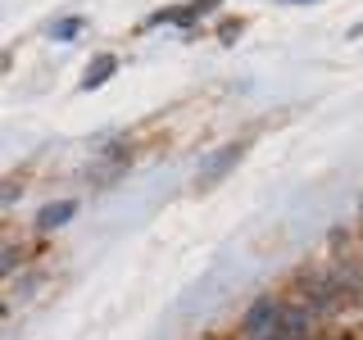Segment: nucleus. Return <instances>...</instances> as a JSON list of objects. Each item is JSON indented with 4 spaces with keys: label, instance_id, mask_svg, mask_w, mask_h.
<instances>
[{
    "label": "nucleus",
    "instance_id": "obj_1",
    "mask_svg": "<svg viewBox=\"0 0 363 340\" xmlns=\"http://www.w3.org/2000/svg\"><path fill=\"white\" fill-rule=\"evenodd\" d=\"M313 327H318V313L309 309V304H304V300H286V304H281V317H277V327H272L268 340H309Z\"/></svg>",
    "mask_w": 363,
    "mask_h": 340
},
{
    "label": "nucleus",
    "instance_id": "obj_2",
    "mask_svg": "<svg viewBox=\"0 0 363 340\" xmlns=\"http://www.w3.org/2000/svg\"><path fill=\"white\" fill-rule=\"evenodd\" d=\"M245 150H250L245 141H227V145H218V150H209V154H204V164H200V173H196V186H200V191H209L213 181H223L236 164H241V154H245Z\"/></svg>",
    "mask_w": 363,
    "mask_h": 340
},
{
    "label": "nucleus",
    "instance_id": "obj_3",
    "mask_svg": "<svg viewBox=\"0 0 363 340\" xmlns=\"http://www.w3.org/2000/svg\"><path fill=\"white\" fill-rule=\"evenodd\" d=\"M281 304L286 300H277V295H259V300L245 309V317H241V332L250 340H268L272 327H277V317H281Z\"/></svg>",
    "mask_w": 363,
    "mask_h": 340
},
{
    "label": "nucleus",
    "instance_id": "obj_4",
    "mask_svg": "<svg viewBox=\"0 0 363 340\" xmlns=\"http://www.w3.org/2000/svg\"><path fill=\"white\" fill-rule=\"evenodd\" d=\"M113 73H118V55H109V50L96 55V60L82 68V77H77V91H100Z\"/></svg>",
    "mask_w": 363,
    "mask_h": 340
},
{
    "label": "nucleus",
    "instance_id": "obj_5",
    "mask_svg": "<svg viewBox=\"0 0 363 340\" xmlns=\"http://www.w3.org/2000/svg\"><path fill=\"white\" fill-rule=\"evenodd\" d=\"M73 218H77V200H55L37 213V232L50 236V232H60V227H68Z\"/></svg>",
    "mask_w": 363,
    "mask_h": 340
},
{
    "label": "nucleus",
    "instance_id": "obj_6",
    "mask_svg": "<svg viewBox=\"0 0 363 340\" xmlns=\"http://www.w3.org/2000/svg\"><path fill=\"white\" fill-rule=\"evenodd\" d=\"M86 32V18L82 14H68V18H55L50 28H45V37L50 41H77Z\"/></svg>",
    "mask_w": 363,
    "mask_h": 340
},
{
    "label": "nucleus",
    "instance_id": "obj_7",
    "mask_svg": "<svg viewBox=\"0 0 363 340\" xmlns=\"http://www.w3.org/2000/svg\"><path fill=\"white\" fill-rule=\"evenodd\" d=\"M18 259H23L18 241H5V245H0V272H5V277H14V272H18Z\"/></svg>",
    "mask_w": 363,
    "mask_h": 340
},
{
    "label": "nucleus",
    "instance_id": "obj_8",
    "mask_svg": "<svg viewBox=\"0 0 363 340\" xmlns=\"http://www.w3.org/2000/svg\"><path fill=\"white\" fill-rule=\"evenodd\" d=\"M0 200H5V204L18 200V177H5V186H0Z\"/></svg>",
    "mask_w": 363,
    "mask_h": 340
},
{
    "label": "nucleus",
    "instance_id": "obj_9",
    "mask_svg": "<svg viewBox=\"0 0 363 340\" xmlns=\"http://www.w3.org/2000/svg\"><path fill=\"white\" fill-rule=\"evenodd\" d=\"M218 5H223V0H191V14H196V18H204L209 9H218Z\"/></svg>",
    "mask_w": 363,
    "mask_h": 340
},
{
    "label": "nucleus",
    "instance_id": "obj_10",
    "mask_svg": "<svg viewBox=\"0 0 363 340\" xmlns=\"http://www.w3.org/2000/svg\"><path fill=\"white\" fill-rule=\"evenodd\" d=\"M236 37H241V23H227V28H223V41H227V45H232Z\"/></svg>",
    "mask_w": 363,
    "mask_h": 340
},
{
    "label": "nucleus",
    "instance_id": "obj_11",
    "mask_svg": "<svg viewBox=\"0 0 363 340\" xmlns=\"http://www.w3.org/2000/svg\"><path fill=\"white\" fill-rule=\"evenodd\" d=\"M363 37V23H354V28H350V41H359Z\"/></svg>",
    "mask_w": 363,
    "mask_h": 340
},
{
    "label": "nucleus",
    "instance_id": "obj_12",
    "mask_svg": "<svg viewBox=\"0 0 363 340\" xmlns=\"http://www.w3.org/2000/svg\"><path fill=\"white\" fill-rule=\"evenodd\" d=\"M359 218H363V196H359Z\"/></svg>",
    "mask_w": 363,
    "mask_h": 340
},
{
    "label": "nucleus",
    "instance_id": "obj_13",
    "mask_svg": "<svg viewBox=\"0 0 363 340\" xmlns=\"http://www.w3.org/2000/svg\"><path fill=\"white\" fill-rule=\"evenodd\" d=\"M295 5H313V0H295Z\"/></svg>",
    "mask_w": 363,
    "mask_h": 340
},
{
    "label": "nucleus",
    "instance_id": "obj_14",
    "mask_svg": "<svg viewBox=\"0 0 363 340\" xmlns=\"http://www.w3.org/2000/svg\"><path fill=\"white\" fill-rule=\"evenodd\" d=\"M359 259H363V249H359Z\"/></svg>",
    "mask_w": 363,
    "mask_h": 340
},
{
    "label": "nucleus",
    "instance_id": "obj_15",
    "mask_svg": "<svg viewBox=\"0 0 363 340\" xmlns=\"http://www.w3.org/2000/svg\"><path fill=\"white\" fill-rule=\"evenodd\" d=\"M241 340H250V336H241Z\"/></svg>",
    "mask_w": 363,
    "mask_h": 340
}]
</instances>
